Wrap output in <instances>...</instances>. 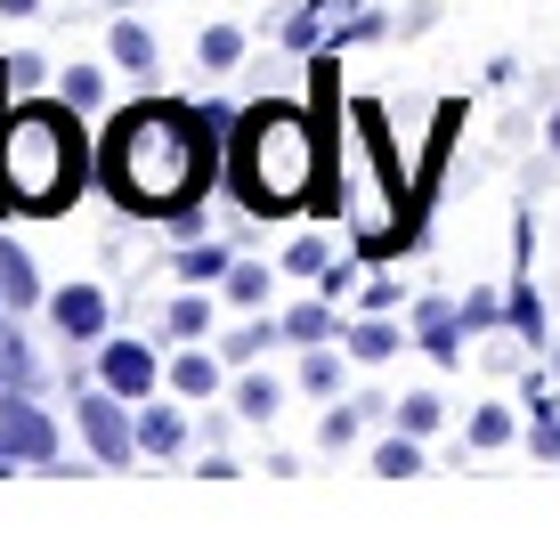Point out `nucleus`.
<instances>
[{"mask_svg":"<svg viewBox=\"0 0 560 544\" xmlns=\"http://www.w3.org/2000/svg\"><path fill=\"white\" fill-rule=\"evenodd\" d=\"M0 439H9V455L16 463H57V423L33 406V391H0Z\"/></svg>","mask_w":560,"mask_h":544,"instance_id":"nucleus-5","label":"nucleus"},{"mask_svg":"<svg viewBox=\"0 0 560 544\" xmlns=\"http://www.w3.org/2000/svg\"><path fill=\"white\" fill-rule=\"evenodd\" d=\"M268 277H277V268H253V261H236V268L220 277V293L236 301V309H260V301H268Z\"/></svg>","mask_w":560,"mask_h":544,"instance_id":"nucleus-17","label":"nucleus"},{"mask_svg":"<svg viewBox=\"0 0 560 544\" xmlns=\"http://www.w3.org/2000/svg\"><path fill=\"white\" fill-rule=\"evenodd\" d=\"M0 16H42V0H0Z\"/></svg>","mask_w":560,"mask_h":544,"instance_id":"nucleus-34","label":"nucleus"},{"mask_svg":"<svg viewBox=\"0 0 560 544\" xmlns=\"http://www.w3.org/2000/svg\"><path fill=\"white\" fill-rule=\"evenodd\" d=\"M463 334H471V325H463V309H455V301H422V309H415V342L431 349V358H455Z\"/></svg>","mask_w":560,"mask_h":544,"instance_id":"nucleus-8","label":"nucleus"},{"mask_svg":"<svg viewBox=\"0 0 560 544\" xmlns=\"http://www.w3.org/2000/svg\"><path fill=\"white\" fill-rule=\"evenodd\" d=\"M122 406H130V398H114L106 382H98V391L82 398V439H90V455H98L106 472H122V463L139 455V423H130Z\"/></svg>","mask_w":560,"mask_h":544,"instance_id":"nucleus-4","label":"nucleus"},{"mask_svg":"<svg viewBox=\"0 0 560 544\" xmlns=\"http://www.w3.org/2000/svg\"><path fill=\"white\" fill-rule=\"evenodd\" d=\"M228 268H236V261H228V252H220V244H187V252H179V261H171V277H187V285H220V277H228Z\"/></svg>","mask_w":560,"mask_h":544,"instance_id":"nucleus-14","label":"nucleus"},{"mask_svg":"<svg viewBox=\"0 0 560 544\" xmlns=\"http://www.w3.org/2000/svg\"><path fill=\"white\" fill-rule=\"evenodd\" d=\"M463 325H495V293H488V285H479V293L463 301Z\"/></svg>","mask_w":560,"mask_h":544,"instance_id":"nucleus-32","label":"nucleus"},{"mask_svg":"<svg viewBox=\"0 0 560 544\" xmlns=\"http://www.w3.org/2000/svg\"><path fill=\"white\" fill-rule=\"evenodd\" d=\"M16 472V455H9V439H0V479H9Z\"/></svg>","mask_w":560,"mask_h":544,"instance_id":"nucleus-35","label":"nucleus"},{"mask_svg":"<svg viewBox=\"0 0 560 544\" xmlns=\"http://www.w3.org/2000/svg\"><path fill=\"white\" fill-rule=\"evenodd\" d=\"M163 382L179 398H220V358H203V349H179V358L163 366Z\"/></svg>","mask_w":560,"mask_h":544,"instance_id":"nucleus-9","label":"nucleus"},{"mask_svg":"<svg viewBox=\"0 0 560 544\" xmlns=\"http://www.w3.org/2000/svg\"><path fill=\"white\" fill-rule=\"evenodd\" d=\"M228 114L220 106H122L106 130V187L122 211H179L211 180V139Z\"/></svg>","mask_w":560,"mask_h":544,"instance_id":"nucleus-1","label":"nucleus"},{"mask_svg":"<svg viewBox=\"0 0 560 544\" xmlns=\"http://www.w3.org/2000/svg\"><path fill=\"white\" fill-rule=\"evenodd\" d=\"M106 49H114V66H122V73H154V33L139 25V16H114Z\"/></svg>","mask_w":560,"mask_h":544,"instance_id":"nucleus-11","label":"nucleus"},{"mask_svg":"<svg viewBox=\"0 0 560 544\" xmlns=\"http://www.w3.org/2000/svg\"><path fill=\"white\" fill-rule=\"evenodd\" d=\"M42 73H49L42 57H33V49H16V57H9V99H16V90H42Z\"/></svg>","mask_w":560,"mask_h":544,"instance_id":"nucleus-29","label":"nucleus"},{"mask_svg":"<svg viewBox=\"0 0 560 544\" xmlns=\"http://www.w3.org/2000/svg\"><path fill=\"white\" fill-rule=\"evenodd\" d=\"M284 42H293V49H317V16H284Z\"/></svg>","mask_w":560,"mask_h":544,"instance_id":"nucleus-33","label":"nucleus"},{"mask_svg":"<svg viewBox=\"0 0 560 544\" xmlns=\"http://www.w3.org/2000/svg\"><path fill=\"white\" fill-rule=\"evenodd\" d=\"M398 349V325H382V317H365V325H350V358L358 366H382Z\"/></svg>","mask_w":560,"mask_h":544,"instance_id":"nucleus-19","label":"nucleus"},{"mask_svg":"<svg viewBox=\"0 0 560 544\" xmlns=\"http://www.w3.org/2000/svg\"><path fill=\"white\" fill-rule=\"evenodd\" d=\"M0 301H9V309H33V301H42V268H33L9 236H0Z\"/></svg>","mask_w":560,"mask_h":544,"instance_id":"nucleus-10","label":"nucleus"},{"mask_svg":"<svg viewBox=\"0 0 560 544\" xmlns=\"http://www.w3.org/2000/svg\"><path fill=\"white\" fill-rule=\"evenodd\" d=\"M552 154H560V114H552Z\"/></svg>","mask_w":560,"mask_h":544,"instance_id":"nucleus-36","label":"nucleus"},{"mask_svg":"<svg viewBox=\"0 0 560 544\" xmlns=\"http://www.w3.org/2000/svg\"><path fill=\"white\" fill-rule=\"evenodd\" d=\"M90 180L82 114L57 106H0V211H57Z\"/></svg>","mask_w":560,"mask_h":544,"instance_id":"nucleus-2","label":"nucleus"},{"mask_svg":"<svg viewBox=\"0 0 560 544\" xmlns=\"http://www.w3.org/2000/svg\"><path fill=\"white\" fill-rule=\"evenodd\" d=\"M98 382H106L114 398H154L163 358H154L147 342H98Z\"/></svg>","mask_w":560,"mask_h":544,"instance_id":"nucleus-6","label":"nucleus"},{"mask_svg":"<svg viewBox=\"0 0 560 544\" xmlns=\"http://www.w3.org/2000/svg\"><path fill=\"white\" fill-rule=\"evenodd\" d=\"M171 334H179V342H196V334H211V301H203V285H196V293H179V301H171Z\"/></svg>","mask_w":560,"mask_h":544,"instance_id":"nucleus-22","label":"nucleus"},{"mask_svg":"<svg viewBox=\"0 0 560 544\" xmlns=\"http://www.w3.org/2000/svg\"><path fill=\"white\" fill-rule=\"evenodd\" d=\"M196 57H203L211 73H228V66H236V57H244V33H236V25H203V42H196Z\"/></svg>","mask_w":560,"mask_h":544,"instance_id":"nucleus-23","label":"nucleus"},{"mask_svg":"<svg viewBox=\"0 0 560 544\" xmlns=\"http://www.w3.org/2000/svg\"><path fill=\"white\" fill-rule=\"evenodd\" d=\"M512 325H520V334H536V342H545V309H536V293H528V285H512Z\"/></svg>","mask_w":560,"mask_h":544,"instance_id":"nucleus-28","label":"nucleus"},{"mask_svg":"<svg viewBox=\"0 0 560 544\" xmlns=\"http://www.w3.org/2000/svg\"><path fill=\"white\" fill-rule=\"evenodd\" d=\"M390 415H398V431L431 439V431H439V415H447V406H439L431 391H407V398H390Z\"/></svg>","mask_w":560,"mask_h":544,"instance_id":"nucleus-18","label":"nucleus"},{"mask_svg":"<svg viewBox=\"0 0 560 544\" xmlns=\"http://www.w3.org/2000/svg\"><path fill=\"white\" fill-rule=\"evenodd\" d=\"M57 99H66L73 114H90V106L106 99V73L98 66H66V73H57Z\"/></svg>","mask_w":560,"mask_h":544,"instance_id":"nucleus-16","label":"nucleus"},{"mask_svg":"<svg viewBox=\"0 0 560 544\" xmlns=\"http://www.w3.org/2000/svg\"><path fill=\"white\" fill-rule=\"evenodd\" d=\"M277 334H284V325H244V334H228V358H236V366H253Z\"/></svg>","mask_w":560,"mask_h":544,"instance_id":"nucleus-26","label":"nucleus"},{"mask_svg":"<svg viewBox=\"0 0 560 544\" xmlns=\"http://www.w3.org/2000/svg\"><path fill=\"white\" fill-rule=\"evenodd\" d=\"M187 447V415L179 406H147L139 415V455H179Z\"/></svg>","mask_w":560,"mask_h":544,"instance_id":"nucleus-12","label":"nucleus"},{"mask_svg":"<svg viewBox=\"0 0 560 544\" xmlns=\"http://www.w3.org/2000/svg\"><path fill=\"white\" fill-rule=\"evenodd\" d=\"M528 447H536V455H545V463H560V415H552V406H545V415H536Z\"/></svg>","mask_w":560,"mask_h":544,"instance_id":"nucleus-30","label":"nucleus"},{"mask_svg":"<svg viewBox=\"0 0 560 544\" xmlns=\"http://www.w3.org/2000/svg\"><path fill=\"white\" fill-rule=\"evenodd\" d=\"M49 317H57V334H66V342H106L114 301L98 293V285H66V293H49Z\"/></svg>","mask_w":560,"mask_h":544,"instance_id":"nucleus-7","label":"nucleus"},{"mask_svg":"<svg viewBox=\"0 0 560 544\" xmlns=\"http://www.w3.org/2000/svg\"><path fill=\"white\" fill-rule=\"evenodd\" d=\"M358 423H365V415H358V406H334V415H325V423H317V439H325V447H334V455H341V447H350V439H358Z\"/></svg>","mask_w":560,"mask_h":544,"instance_id":"nucleus-27","label":"nucleus"},{"mask_svg":"<svg viewBox=\"0 0 560 544\" xmlns=\"http://www.w3.org/2000/svg\"><path fill=\"white\" fill-rule=\"evenodd\" d=\"M301 391H317V398H334V391H341V366L325 358V349H308V358H301Z\"/></svg>","mask_w":560,"mask_h":544,"instance_id":"nucleus-25","label":"nucleus"},{"mask_svg":"<svg viewBox=\"0 0 560 544\" xmlns=\"http://www.w3.org/2000/svg\"><path fill=\"white\" fill-rule=\"evenodd\" d=\"M374 472H382V479H415V472H422V439H415V431L382 439V447H374Z\"/></svg>","mask_w":560,"mask_h":544,"instance_id":"nucleus-15","label":"nucleus"},{"mask_svg":"<svg viewBox=\"0 0 560 544\" xmlns=\"http://www.w3.org/2000/svg\"><path fill=\"white\" fill-rule=\"evenodd\" d=\"M277 398H284L277 374H244V382H236V415H244V423H268V415H277Z\"/></svg>","mask_w":560,"mask_h":544,"instance_id":"nucleus-20","label":"nucleus"},{"mask_svg":"<svg viewBox=\"0 0 560 544\" xmlns=\"http://www.w3.org/2000/svg\"><path fill=\"white\" fill-rule=\"evenodd\" d=\"M284 342H325V334H334V309H325V301H301V309H284Z\"/></svg>","mask_w":560,"mask_h":544,"instance_id":"nucleus-21","label":"nucleus"},{"mask_svg":"<svg viewBox=\"0 0 560 544\" xmlns=\"http://www.w3.org/2000/svg\"><path fill=\"white\" fill-rule=\"evenodd\" d=\"M284 268H293V277H317V268H325V244H317V236H301L293 252H284Z\"/></svg>","mask_w":560,"mask_h":544,"instance_id":"nucleus-31","label":"nucleus"},{"mask_svg":"<svg viewBox=\"0 0 560 544\" xmlns=\"http://www.w3.org/2000/svg\"><path fill=\"white\" fill-rule=\"evenodd\" d=\"M317 171H325V147H317V123L293 106H253L236 123V196L277 220L317 196Z\"/></svg>","mask_w":560,"mask_h":544,"instance_id":"nucleus-3","label":"nucleus"},{"mask_svg":"<svg viewBox=\"0 0 560 544\" xmlns=\"http://www.w3.org/2000/svg\"><path fill=\"white\" fill-rule=\"evenodd\" d=\"M512 431H520L512 406H479V415H471V439H463V447H504Z\"/></svg>","mask_w":560,"mask_h":544,"instance_id":"nucleus-24","label":"nucleus"},{"mask_svg":"<svg viewBox=\"0 0 560 544\" xmlns=\"http://www.w3.org/2000/svg\"><path fill=\"white\" fill-rule=\"evenodd\" d=\"M0 382H16V391H33V382H42V358L25 349L16 325H0Z\"/></svg>","mask_w":560,"mask_h":544,"instance_id":"nucleus-13","label":"nucleus"}]
</instances>
